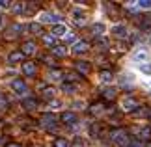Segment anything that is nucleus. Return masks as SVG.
Instances as JSON below:
<instances>
[{
  "label": "nucleus",
  "mask_w": 151,
  "mask_h": 147,
  "mask_svg": "<svg viewBox=\"0 0 151 147\" xmlns=\"http://www.w3.org/2000/svg\"><path fill=\"white\" fill-rule=\"evenodd\" d=\"M110 140H112L116 145H119V147H129V143H131L129 134H127L125 131H121V128H118V131H112V132H110Z\"/></svg>",
  "instance_id": "1"
},
{
  "label": "nucleus",
  "mask_w": 151,
  "mask_h": 147,
  "mask_svg": "<svg viewBox=\"0 0 151 147\" xmlns=\"http://www.w3.org/2000/svg\"><path fill=\"white\" fill-rule=\"evenodd\" d=\"M60 21H62V15H58V13H50V11H45V13L39 15V24H60Z\"/></svg>",
  "instance_id": "2"
},
{
  "label": "nucleus",
  "mask_w": 151,
  "mask_h": 147,
  "mask_svg": "<svg viewBox=\"0 0 151 147\" xmlns=\"http://www.w3.org/2000/svg\"><path fill=\"white\" fill-rule=\"evenodd\" d=\"M41 125L47 128V131H56L58 128V117L54 114H45L41 117Z\"/></svg>",
  "instance_id": "3"
},
{
  "label": "nucleus",
  "mask_w": 151,
  "mask_h": 147,
  "mask_svg": "<svg viewBox=\"0 0 151 147\" xmlns=\"http://www.w3.org/2000/svg\"><path fill=\"white\" fill-rule=\"evenodd\" d=\"M11 90H13L17 95H24V97H26V93H28V86H26V82H24V80L15 78V80H11Z\"/></svg>",
  "instance_id": "4"
},
{
  "label": "nucleus",
  "mask_w": 151,
  "mask_h": 147,
  "mask_svg": "<svg viewBox=\"0 0 151 147\" xmlns=\"http://www.w3.org/2000/svg\"><path fill=\"white\" fill-rule=\"evenodd\" d=\"M88 49H90L88 41L80 39V41H77V43L73 45V49H71V52H73L75 56H82V54H86V52H88Z\"/></svg>",
  "instance_id": "5"
},
{
  "label": "nucleus",
  "mask_w": 151,
  "mask_h": 147,
  "mask_svg": "<svg viewBox=\"0 0 151 147\" xmlns=\"http://www.w3.org/2000/svg\"><path fill=\"white\" fill-rule=\"evenodd\" d=\"M73 21H75V24H78V26H82L86 24V21H88V13H86L84 9H73Z\"/></svg>",
  "instance_id": "6"
},
{
  "label": "nucleus",
  "mask_w": 151,
  "mask_h": 147,
  "mask_svg": "<svg viewBox=\"0 0 151 147\" xmlns=\"http://www.w3.org/2000/svg\"><path fill=\"white\" fill-rule=\"evenodd\" d=\"M62 123H65L67 127H73L78 123V115L75 112H63L62 114Z\"/></svg>",
  "instance_id": "7"
},
{
  "label": "nucleus",
  "mask_w": 151,
  "mask_h": 147,
  "mask_svg": "<svg viewBox=\"0 0 151 147\" xmlns=\"http://www.w3.org/2000/svg\"><path fill=\"white\" fill-rule=\"evenodd\" d=\"M138 103L134 97H125L123 101H121V108H123L125 112H131V110H134V108H138Z\"/></svg>",
  "instance_id": "8"
},
{
  "label": "nucleus",
  "mask_w": 151,
  "mask_h": 147,
  "mask_svg": "<svg viewBox=\"0 0 151 147\" xmlns=\"http://www.w3.org/2000/svg\"><path fill=\"white\" fill-rule=\"evenodd\" d=\"M110 34L116 36V37H119V39H123V37H127V26L125 24H114L110 28Z\"/></svg>",
  "instance_id": "9"
},
{
  "label": "nucleus",
  "mask_w": 151,
  "mask_h": 147,
  "mask_svg": "<svg viewBox=\"0 0 151 147\" xmlns=\"http://www.w3.org/2000/svg\"><path fill=\"white\" fill-rule=\"evenodd\" d=\"M52 36H54V37H65L67 36V34H69V30H67V26L65 24H54V26H52Z\"/></svg>",
  "instance_id": "10"
},
{
  "label": "nucleus",
  "mask_w": 151,
  "mask_h": 147,
  "mask_svg": "<svg viewBox=\"0 0 151 147\" xmlns=\"http://www.w3.org/2000/svg\"><path fill=\"white\" fill-rule=\"evenodd\" d=\"M106 24H104V22H95L93 26H91V34H93V36H97V37H101V36H104V34H106Z\"/></svg>",
  "instance_id": "11"
},
{
  "label": "nucleus",
  "mask_w": 151,
  "mask_h": 147,
  "mask_svg": "<svg viewBox=\"0 0 151 147\" xmlns=\"http://www.w3.org/2000/svg\"><path fill=\"white\" fill-rule=\"evenodd\" d=\"M21 32H22V24H21V22H17V24L9 26L8 30H6V37H17Z\"/></svg>",
  "instance_id": "12"
},
{
  "label": "nucleus",
  "mask_w": 151,
  "mask_h": 147,
  "mask_svg": "<svg viewBox=\"0 0 151 147\" xmlns=\"http://www.w3.org/2000/svg\"><path fill=\"white\" fill-rule=\"evenodd\" d=\"M37 49H36V43H34V41H24V43H22V47H21V52L22 54H34V52H36Z\"/></svg>",
  "instance_id": "13"
},
{
  "label": "nucleus",
  "mask_w": 151,
  "mask_h": 147,
  "mask_svg": "<svg viewBox=\"0 0 151 147\" xmlns=\"http://www.w3.org/2000/svg\"><path fill=\"white\" fill-rule=\"evenodd\" d=\"M21 71L24 73L26 76H34V75H36V63H32V62L22 63V65H21Z\"/></svg>",
  "instance_id": "14"
},
{
  "label": "nucleus",
  "mask_w": 151,
  "mask_h": 147,
  "mask_svg": "<svg viewBox=\"0 0 151 147\" xmlns=\"http://www.w3.org/2000/svg\"><path fill=\"white\" fill-rule=\"evenodd\" d=\"M22 60H24V54H22L21 50H13V52L8 54V62L9 63H17V62H22Z\"/></svg>",
  "instance_id": "15"
},
{
  "label": "nucleus",
  "mask_w": 151,
  "mask_h": 147,
  "mask_svg": "<svg viewBox=\"0 0 151 147\" xmlns=\"http://www.w3.org/2000/svg\"><path fill=\"white\" fill-rule=\"evenodd\" d=\"M22 106H24L26 110H36L37 108V101L34 97H24L22 99Z\"/></svg>",
  "instance_id": "16"
},
{
  "label": "nucleus",
  "mask_w": 151,
  "mask_h": 147,
  "mask_svg": "<svg viewBox=\"0 0 151 147\" xmlns=\"http://www.w3.org/2000/svg\"><path fill=\"white\" fill-rule=\"evenodd\" d=\"M132 60H134V62H140V63H146V60H147V52L144 50V49H138L134 54H132Z\"/></svg>",
  "instance_id": "17"
},
{
  "label": "nucleus",
  "mask_w": 151,
  "mask_h": 147,
  "mask_svg": "<svg viewBox=\"0 0 151 147\" xmlns=\"http://www.w3.org/2000/svg\"><path fill=\"white\" fill-rule=\"evenodd\" d=\"M132 84H134V82H132V75H121L119 76V86H123V87H131Z\"/></svg>",
  "instance_id": "18"
},
{
  "label": "nucleus",
  "mask_w": 151,
  "mask_h": 147,
  "mask_svg": "<svg viewBox=\"0 0 151 147\" xmlns=\"http://www.w3.org/2000/svg\"><path fill=\"white\" fill-rule=\"evenodd\" d=\"M52 54L58 56V58H63V56H67V49L63 45H54L52 47Z\"/></svg>",
  "instance_id": "19"
},
{
  "label": "nucleus",
  "mask_w": 151,
  "mask_h": 147,
  "mask_svg": "<svg viewBox=\"0 0 151 147\" xmlns=\"http://www.w3.org/2000/svg\"><path fill=\"white\" fill-rule=\"evenodd\" d=\"M75 69H77L78 73H90V62H77L75 63Z\"/></svg>",
  "instance_id": "20"
},
{
  "label": "nucleus",
  "mask_w": 151,
  "mask_h": 147,
  "mask_svg": "<svg viewBox=\"0 0 151 147\" xmlns=\"http://www.w3.org/2000/svg\"><path fill=\"white\" fill-rule=\"evenodd\" d=\"M99 80L103 82V84H110V82L114 80V75L110 73V71H101L99 73Z\"/></svg>",
  "instance_id": "21"
},
{
  "label": "nucleus",
  "mask_w": 151,
  "mask_h": 147,
  "mask_svg": "<svg viewBox=\"0 0 151 147\" xmlns=\"http://www.w3.org/2000/svg\"><path fill=\"white\" fill-rule=\"evenodd\" d=\"M28 30L32 34H37V36H43V26L39 24V22H32L30 26H28Z\"/></svg>",
  "instance_id": "22"
},
{
  "label": "nucleus",
  "mask_w": 151,
  "mask_h": 147,
  "mask_svg": "<svg viewBox=\"0 0 151 147\" xmlns=\"http://www.w3.org/2000/svg\"><path fill=\"white\" fill-rule=\"evenodd\" d=\"M47 76H49L50 82H60V80H62V73H60V71H54V69H52V71H49Z\"/></svg>",
  "instance_id": "23"
},
{
  "label": "nucleus",
  "mask_w": 151,
  "mask_h": 147,
  "mask_svg": "<svg viewBox=\"0 0 151 147\" xmlns=\"http://www.w3.org/2000/svg\"><path fill=\"white\" fill-rule=\"evenodd\" d=\"M62 91L67 93V95H73V93H77V86H75V84H63Z\"/></svg>",
  "instance_id": "24"
},
{
  "label": "nucleus",
  "mask_w": 151,
  "mask_h": 147,
  "mask_svg": "<svg viewBox=\"0 0 151 147\" xmlns=\"http://www.w3.org/2000/svg\"><path fill=\"white\" fill-rule=\"evenodd\" d=\"M52 147H69V140H65V138H56L54 142H52Z\"/></svg>",
  "instance_id": "25"
},
{
  "label": "nucleus",
  "mask_w": 151,
  "mask_h": 147,
  "mask_svg": "<svg viewBox=\"0 0 151 147\" xmlns=\"http://www.w3.org/2000/svg\"><path fill=\"white\" fill-rule=\"evenodd\" d=\"M134 6L138 9H151V0H138Z\"/></svg>",
  "instance_id": "26"
},
{
  "label": "nucleus",
  "mask_w": 151,
  "mask_h": 147,
  "mask_svg": "<svg viewBox=\"0 0 151 147\" xmlns=\"http://www.w3.org/2000/svg\"><path fill=\"white\" fill-rule=\"evenodd\" d=\"M116 93H118V90H116V87H106V90L103 91V97H104V99H114Z\"/></svg>",
  "instance_id": "27"
},
{
  "label": "nucleus",
  "mask_w": 151,
  "mask_h": 147,
  "mask_svg": "<svg viewBox=\"0 0 151 147\" xmlns=\"http://www.w3.org/2000/svg\"><path fill=\"white\" fill-rule=\"evenodd\" d=\"M138 71H140L142 75H151V63H140V65H138Z\"/></svg>",
  "instance_id": "28"
},
{
  "label": "nucleus",
  "mask_w": 151,
  "mask_h": 147,
  "mask_svg": "<svg viewBox=\"0 0 151 147\" xmlns=\"http://www.w3.org/2000/svg\"><path fill=\"white\" fill-rule=\"evenodd\" d=\"M41 93H43V97H45V99H47V101H52V99H54V97H56V91H54V90H52V87H50V90H43Z\"/></svg>",
  "instance_id": "29"
},
{
  "label": "nucleus",
  "mask_w": 151,
  "mask_h": 147,
  "mask_svg": "<svg viewBox=\"0 0 151 147\" xmlns=\"http://www.w3.org/2000/svg\"><path fill=\"white\" fill-rule=\"evenodd\" d=\"M90 112H91L93 115H101V114H103V104H93V106L90 108Z\"/></svg>",
  "instance_id": "30"
},
{
  "label": "nucleus",
  "mask_w": 151,
  "mask_h": 147,
  "mask_svg": "<svg viewBox=\"0 0 151 147\" xmlns=\"http://www.w3.org/2000/svg\"><path fill=\"white\" fill-rule=\"evenodd\" d=\"M43 41H45V45H50V47H54V43H56V37L52 36V34H49V36H43Z\"/></svg>",
  "instance_id": "31"
},
{
  "label": "nucleus",
  "mask_w": 151,
  "mask_h": 147,
  "mask_svg": "<svg viewBox=\"0 0 151 147\" xmlns=\"http://www.w3.org/2000/svg\"><path fill=\"white\" fill-rule=\"evenodd\" d=\"M11 9H13L15 15H19V13L24 11V4H19V2H17V4H13V8H11Z\"/></svg>",
  "instance_id": "32"
},
{
  "label": "nucleus",
  "mask_w": 151,
  "mask_h": 147,
  "mask_svg": "<svg viewBox=\"0 0 151 147\" xmlns=\"http://www.w3.org/2000/svg\"><path fill=\"white\" fill-rule=\"evenodd\" d=\"M4 108H8V99H6V95L0 91V110H4Z\"/></svg>",
  "instance_id": "33"
},
{
  "label": "nucleus",
  "mask_w": 151,
  "mask_h": 147,
  "mask_svg": "<svg viewBox=\"0 0 151 147\" xmlns=\"http://www.w3.org/2000/svg\"><path fill=\"white\" fill-rule=\"evenodd\" d=\"M65 78H67L69 82H77V80H80V76H78L77 73H65Z\"/></svg>",
  "instance_id": "34"
},
{
  "label": "nucleus",
  "mask_w": 151,
  "mask_h": 147,
  "mask_svg": "<svg viewBox=\"0 0 151 147\" xmlns=\"http://www.w3.org/2000/svg\"><path fill=\"white\" fill-rule=\"evenodd\" d=\"M71 147H84V140L80 138V136H77V138L73 140V145Z\"/></svg>",
  "instance_id": "35"
},
{
  "label": "nucleus",
  "mask_w": 151,
  "mask_h": 147,
  "mask_svg": "<svg viewBox=\"0 0 151 147\" xmlns=\"http://www.w3.org/2000/svg\"><path fill=\"white\" fill-rule=\"evenodd\" d=\"M63 39H65V41H67V43H73V45H75V43H77V36H75V34H71V32H69V34H67V36H65V37H63Z\"/></svg>",
  "instance_id": "36"
},
{
  "label": "nucleus",
  "mask_w": 151,
  "mask_h": 147,
  "mask_svg": "<svg viewBox=\"0 0 151 147\" xmlns=\"http://www.w3.org/2000/svg\"><path fill=\"white\" fill-rule=\"evenodd\" d=\"M60 106H62V103L56 101V99H52V101L49 103V108H60Z\"/></svg>",
  "instance_id": "37"
},
{
  "label": "nucleus",
  "mask_w": 151,
  "mask_h": 147,
  "mask_svg": "<svg viewBox=\"0 0 151 147\" xmlns=\"http://www.w3.org/2000/svg\"><path fill=\"white\" fill-rule=\"evenodd\" d=\"M82 106H84L82 101H75V103H73V108H82Z\"/></svg>",
  "instance_id": "38"
},
{
  "label": "nucleus",
  "mask_w": 151,
  "mask_h": 147,
  "mask_svg": "<svg viewBox=\"0 0 151 147\" xmlns=\"http://www.w3.org/2000/svg\"><path fill=\"white\" fill-rule=\"evenodd\" d=\"M6 147H21V145H17V143H8Z\"/></svg>",
  "instance_id": "39"
},
{
  "label": "nucleus",
  "mask_w": 151,
  "mask_h": 147,
  "mask_svg": "<svg viewBox=\"0 0 151 147\" xmlns=\"http://www.w3.org/2000/svg\"><path fill=\"white\" fill-rule=\"evenodd\" d=\"M2 24H4V17L0 15V28H2Z\"/></svg>",
  "instance_id": "40"
},
{
  "label": "nucleus",
  "mask_w": 151,
  "mask_h": 147,
  "mask_svg": "<svg viewBox=\"0 0 151 147\" xmlns=\"http://www.w3.org/2000/svg\"><path fill=\"white\" fill-rule=\"evenodd\" d=\"M149 41H151V39H149Z\"/></svg>",
  "instance_id": "41"
}]
</instances>
